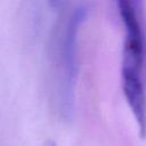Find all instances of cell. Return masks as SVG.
Segmentation results:
<instances>
[{
  "mask_svg": "<svg viewBox=\"0 0 146 146\" xmlns=\"http://www.w3.org/2000/svg\"><path fill=\"white\" fill-rule=\"evenodd\" d=\"M44 146H56V144H55V143H52V141H50V143H47Z\"/></svg>",
  "mask_w": 146,
  "mask_h": 146,
  "instance_id": "3",
  "label": "cell"
},
{
  "mask_svg": "<svg viewBox=\"0 0 146 146\" xmlns=\"http://www.w3.org/2000/svg\"><path fill=\"white\" fill-rule=\"evenodd\" d=\"M119 14L124 29L121 80L127 103L136 119L140 137H146V92L144 86V63L146 40L136 2H117Z\"/></svg>",
  "mask_w": 146,
  "mask_h": 146,
  "instance_id": "1",
  "label": "cell"
},
{
  "mask_svg": "<svg viewBox=\"0 0 146 146\" xmlns=\"http://www.w3.org/2000/svg\"><path fill=\"white\" fill-rule=\"evenodd\" d=\"M87 11L88 8L84 3L73 6L63 15L55 31L52 57L58 98L64 111L72 108L78 74V33L86 19Z\"/></svg>",
  "mask_w": 146,
  "mask_h": 146,
  "instance_id": "2",
  "label": "cell"
}]
</instances>
